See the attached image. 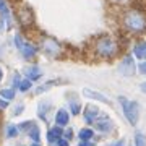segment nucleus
Here are the masks:
<instances>
[{
  "instance_id": "473e14b6",
  "label": "nucleus",
  "mask_w": 146,
  "mask_h": 146,
  "mask_svg": "<svg viewBox=\"0 0 146 146\" xmlns=\"http://www.w3.org/2000/svg\"><path fill=\"white\" fill-rule=\"evenodd\" d=\"M131 146H133V145H131Z\"/></svg>"
},
{
  "instance_id": "2f4dec72",
  "label": "nucleus",
  "mask_w": 146,
  "mask_h": 146,
  "mask_svg": "<svg viewBox=\"0 0 146 146\" xmlns=\"http://www.w3.org/2000/svg\"><path fill=\"white\" fill-rule=\"evenodd\" d=\"M31 146H41V145H39V143H33Z\"/></svg>"
},
{
  "instance_id": "a211bd4d",
  "label": "nucleus",
  "mask_w": 146,
  "mask_h": 146,
  "mask_svg": "<svg viewBox=\"0 0 146 146\" xmlns=\"http://www.w3.org/2000/svg\"><path fill=\"white\" fill-rule=\"evenodd\" d=\"M133 145L135 146H146V135L141 131H135L133 136Z\"/></svg>"
},
{
  "instance_id": "6ab92c4d",
  "label": "nucleus",
  "mask_w": 146,
  "mask_h": 146,
  "mask_svg": "<svg viewBox=\"0 0 146 146\" xmlns=\"http://www.w3.org/2000/svg\"><path fill=\"white\" fill-rule=\"evenodd\" d=\"M18 131H20V128L16 125H8L5 130V135L8 136V138H15L16 135H18Z\"/></svg>"
},
{
  "instance_id": "ddd939ff",
  "label": "nucleus",
  "mask_w": 146,
  "mask_h": 146,
  "mask_svg": "<svg viewBox=\"0 0 146 146\" xmlns=\"http://www.w3.org/2000/svg\"><path fill=\"white\" fill-rule=\"evenodd\" d=\"M0 16H2V20H3L7 25L10 26L11 15H10V8H8V5H7L5 0H0Z\"/></svg>"
},
{
  "instance_id": "a878e982",
  "label": "nucleus",
  "mask_w": 146,
  "mask_h": 146,
  "mask_svg": "<svg viewBox=\"0 0 146 146\" xmlns=\"http://www.w3.org/2000/svg\"><path fill=\"white\" fill-rule=\"evenodd\" d=\"M138 70H140V73L146 75V60H145V62H141V63H140V67H138Z\"/></svg>"
},
{
  "instance_id": "aec40b11",
  "label": "nucleus",
  "mask_w": 146,
  "mask_h": 146,
  "mask_svg": "<svg viewBox=\"0 0 146 146\" xmlns=\"http://www.w3.org/2000/svg\"><path fill=\"white\" fill-rule=\"evenodd\" d=\"M80 110H81V104H80L78 101H72V102H70V112H72L73 115H78Z\"/></svg>"
},
{
  "instance_id": "72a5a7b5",
  "label": "nucleus",
  "mask_w": 146,
  "mask_h": 146,
  "mask_svg": "<svg viewBox=\"0 0 146 146\" xmlns=\"http://www.w3.org/2000/svg\"><path fill=\"white\" fill-rule=\"evenodd\" d=\"M52 146H54V145H52Z\"/></svg>"
},
{
  "instance_id": "20e7f679",
  "label": "nucleus",
  "mask_w": 146,
  "mask_h": 146,
  "mask_svg": "<svg viewBox=\"0 0 146 146\" xmlns=\"http://www.w3.org/2000/svg\"><path fill=\"white\" fill-rule=\"evenodd\" d=\"M15 44H16V47L20 49V52H21V55L25 58H33L34 55H36V52H37V49L33 44H29V42H25L23 39H21V36H15Z\"/></svg>"
},
{
  "instance_id": "4468645a",
  "label": "nucleus",
  "mask_w": 146,
  "mask_h": 146,
  "mask_svg": "<svg viewBox=\"0 0 146 146\" xmlns=\"http://www.w3.org/2000/svg\"><path fill=\"white\" fill-rule=\"evenodd\" d=\"M26 76L29 81H33V80H39L42 76V72L41 68L36 67V65H33V67H28L26 68Z\"/></svg>"
},
{
  "instance_id": "412c9836",
  "label": "nucleus",
  "mask_w": 146,
  "mask_h": 146,
  "mask_svg": "<svg viewBox=\"0 0 146 146\" xmlns=\"http://www.w3.org/2000/svg\"><path fill=\"white\" fill-rule=\"evenodd\" d=\"M2 98H5V99H13L15 98V91L11 88H7V89H2Z\"/></svg>"
},
{
  "instance_id": "cd10ccee",
  "label": "nucleus",
  "mask_w": 146,
  "mask_h": 146,
  "mask_svg": "<svg viewBox=\"0 0 146 146\" xmlns=\"http://www.w3.org/2000/svg\"><path fill=\"white\" fill-rule=\"evenodd\" d=\"M78 146H96V145H94L93 141H80Z\"/></svg>"
},
{
  "instance_id": "6e6552de",
  "label": "nucleus",
  "mask_w": 146,
  "mask_h": 146,
  "mask_svg": "<svg viewBox=\"0 0 146 146\" xmlns=\"http://www.w3.org/2000/svg\"><path fill=\"white\" fill-rule=\"evenodd\" d=\"M101 115H99V109L96 107V106L93 104H88L86 106V109H84L83 112V119L86 123H89V125H94V122L99 119Z\"/></svg>"
},
{
  "instance_id": "0eeeda50",
  "label": "nucleus",
  "mask_w": 146,
  "mask_h": 146,
  "mask_svg": "<svg viewBox=\"0 0 146 146\" xmlns=\"http://www.w3.org/2000/svg\"><path fill=\"white\" fill-rule=\"evenodd\" d=\"M94 128L98 131H101V133H107V135H109V133L114 131L115 127H114V122H112L107 115H101L99 119L94 122Z\"/></svg>"
},
{
  "instance_id": "39448f33",
  "label": "nucleus",
  "mask_w": 146,
  "mask_h": 146,
  "mask_svg": "<svg viewBox=\"0 0 146 146\" xmlns=\"http://www.w3.org/2000/svg\"><path fill=\"white\" fill-rule=\"evenodd\" d=\"M119 72L123 75V76H133L136 72V67H135V62H133V57L131 55H125V57L120 60V65H119Z\"/></svg>"
},
{
  "instance_id": "4be33fe9",
  "label": "nucleus",
  "mask_w": 146,
  "mask_h": 146,
  "mask_svg": "<svg viewBox=\"0 0 146 146\" xmlns=\"http://www.w3.org/2000/svg\"><path fill=\"white\" fill-rule=\"evenodd\" d=\"M18 88H20V91L25 93V91H28V89H31V81H29V80H23Z\"/></svg>"
},
{
  "instance_id": "f257e3e1",
  "label": "nucleus",
  "mask_w": 146,
  "mask_h": 146,
  "mask_svg": "<svg viewBox=\"0 0 146 146\" xmlns=\"http://www.w3.org/2000/svg\"><path fill=\"white\" fill-rule=\"evenodd\" d=\"M123 28L133 34H140L146 29V16L138 10H127L122 16Z\"/></svg>"
},
{
  "instance_id": "c756f323",
  "label": "nucleus",
  "mask_w": 146,
  "mask_h": 146,
  "mask_svg": "<svg viewBox=\"0 0 146 146\" xmlns=\"http://www.w3.org/2000/svg\"><path fill=\"white\" fill-rule=\"evenodd\" d=\"M140 89L143 91V93H146V83H141L140 84Z\"/></svg>"
},
{
  "instance_id": "423d86ee",
  "label": "nucleus",
  "mask_w": 146,
  "mask_h": 146,
  "mask_svg": "<svg viewBox=\"0 0 146 146\" xmlns=\"http://www.w3.org/2000/svg\"><path fill=\"white\" fill-rule=\"evenodd\" d=\"M42 50H44L49 57H57L62 49H60V44H58L55 39H52V37H46V39L42 41Z\"/></svg>"
},
{
  "instance_id": "5701e85b",
  "label": "nucleus",
  "mask_w": 146,
  "mask_h": 146,
  "mask_svg": "<svg viewBox=\"0 0 146 146\" xmlns=\"http://www.w3.org/2000/svg\"><path fill=\"white\" fill-rule=\"evenodd\" d=\"M107 146H125V140H115L112 143H109Z\"/></svg>"
},
{
  "instance_id": "1a4fd4ad",
  "label": "nucleus",
  "mask_w": 146,
  "mask_h": 146,
  "mask_svg": "<svg viewBox=\"0 0 146 146\" xmlns=\"http://www.w3.org/2000/svg\"><path fill=\"white\" fill-rule=\"evenodd\" d=\"M63 136V130H62V127H52L50 130L47 131V141L49 143H57L60 138Z\"/></svg>"
},
{
  "instance_id": "9b49d317",
  "label": "nucleus",
  "mask_w": 146,
  "mask_h": 146,
  "mask_svg": "<svg viewBox=\"0 0 146 146\" xmlns=\"http://www.w3.org/2000/svg\"><path fill=\"white\" fill-rule=\"evenodd\" d=\"M133 55L136 58H141V60H146V41H138L133 46Z\"/></svg>"
},
{
  "instance_id": "dca6fc26",
  "label": "nucleus",
  "mask_w": 146,
  "mask_h": 146,
  "mask_svg": "<svg viewBox=\"0 0 146 146\" xmlns=\"http://www.w3.org/2000/svg\"><path fill=\"white\" fill-rule=\"evenodd\" d=\"M78 136H80V141H91L94 138V130L93 128H81Z\"/></svg>"
},
{
  "instance_id": "7c9ffc66",
  "label": "nucleus",
  "mask_w": 146,
  "mask_h": 146,
  "mask_svg": "<svg viewBox=\"0 0 146 146\" xmlns=\"http://www.w3.org/2000/svg\"><path fill=\"white\" fill-rule=\"evenodd\" d=\"M2 76H3V73H2V70H0V81H2Z\"/></svg>"
},
{
  "instance_id": "c85d7f7f",
  "label": "nucleus",
  "mask_w": 146,
  "mask_h": 146,
  "mask_svg": "<svg viewBox=\"0 0 146 146\" xmlns=\"http://www.w3.org/2000/svg\"><path fill=\"white\" fill-rule=\"evenodd\" d=\"M112 2H115V3H120V5H122V3H127V2H130V0H112Z\"/></svg>"
},
{
  "instance_id": "2eb2a0df",
  "label": "nucleus",
  "mask_w": 146,
  "mask_h": 146,
  "mask_svg": "<svg viewBox=\"0 0 146 146\" xmlns=\"http://www.w3.org/2000/svg\"><path fill=\"white\" fill-rule=\"evenodd\" d=\"M49 110H50V104H49V101H42L39 107H37V115L41 117L42 120H47V114H49Z\"/></svg>"
},
{
  "instance_id": "393cba45",
  "label": "nucleus",
  "mask_w": 146,
  "mask_h": 146,
  "mask_svg": "<svg viewBox=\"0 0 146 146\" xmlns=\"http://www.w3.org/2000/svg\"><path fill=\"white\" fill-rule=\"evenodd\" d=\"M63 138H65V140H68V141H70V140H72V138H73V131L70 130V128H68L67 131H63Z\"/></svg>"
},
{
  "instance_id": "7ed1b4c3",
  "label": "nucleus",
  "mask_w": 146,
  "mask_h": 146,
  "mask_svg": "<svg viewBox=\"0 0 146 146\" xmlns=\"http://www.w3.org/2000/svg\"><path fill=\"white\" fill-rule=\"evenodd\" d=\"M120 101V106H122V110H123V115L125 119L128 120L130 125L135 127L140 120V106L136 101H131V99H127V98H119Z\"/></svg>"
},
{
  "instance_id": "b1692460",
  "label": "nucleus",
  "mask_w": 146,
  "mask_h": 146,
  "mask_svg": "<svg viewBox=\"0 0 146 146\" xmlns=\"http://www.w3.org/2000/svg\"><path fill=\"white\" fill-rule=\"evenodd\" d=\"M55 145H57V146H70V141L65 140V138L62 136V138H60V140H58L57 143H55Z\"/></svg>"
},
{
  "instance_id": "f03ea898",
  "label": "nucleus",
  "mask_w": 146,
  "mask_h": 146,
  "mask_svg": "<svg viewBox=\"0 0 146 146\" xmlns=\"http://www.w3.org/2000/svg\"><path fill=\"white\" fill-rule=\"evenodd\" d=\"M94 50L102 58H114L119 52V46L110 36H101L94 42Z\"/></svg>"
},
{
  "instance_id": "f3484780",
  "label": "nucleus",
  "mask_w": 146,
  "mask_h": 146,
  "mask_svg": "<svg viewBox=\"0 0 146 146\" xmlns=\"http://www.w3.org/2000/svg\"><path fill=\"white\" fill-rule=\"evenodd\" d=\"M28 135L34 143H39V128H37L36 123H31V127L28 128Z\"/></svg>"
},
{
  "instance_id": "9d476101",
  "label": "nucleus",
  "mask_w": 146,
  "mask_h": 146,
  "mask_svg": "<svg viewBox=\"0 0 146 146\" xmlns=\"http://www.w3.org/2000/svg\"><path fill=\"white\" fill-rule=\"evenodd\" d=\"M68 122H70V114L65 109H58L57 114H55V123H57V127H65V125H68Z\"/></svg>"
},
{
  "instance_id": "f8f14e48",
  "label": "nucleus",
  "mask_w": 146,
  "mask_h": 146,
  "mask_svg": "<svg viewBox=\"0 0 146 146\" xmlns=\"http://www.w3.org/2000/svg\"><path fill=\"white\" fill-rule=\"evenodd\" d=\"M83 94L86 96V98H89V99H96V101H101V102H110V99L107 98V96H104V94H101V93H98V91H91V89H84L83 91Z\"/></svg>"
},
{
  "instance_id": "bb28decb",
  "label": "nucleus",
  "mask_w": 146,
  "mask_h": 146,
  "mask_svg": "<svg viewBox=\"0 0 146 146\" xmlns=\"http://www.w3.org/2000/svg\"><path fill=\"white\" fill-rule=\"evenodd\" d=\"M23 109H25V107H23V106H16L15 107V110H13V115H18V114H21V112H23Z\"/></svg>"
}]
</instances>
